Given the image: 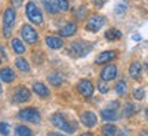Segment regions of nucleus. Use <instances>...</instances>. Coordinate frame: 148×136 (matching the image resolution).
Masks as SVG:
<instances>
[{
    "label": "nucleus",
    "mask_w": 148,
    "mask_h": 136,
    "mask_svg": "<svg viewBox=\"0 0 148 136\" xmlns=\"http://www.w3.org/2000/svg\"><path fill=\"white\" fill-rule=\"evenodd\" d=\"M0 132H1V135L3 136H7L8 135V132H10V126H8V124L7 122H1V125H0Z\"/></svg>",
    "instance_id": "30"
},
{
    "label": "nucleus",
    "mask_w": 148,
    "mask_h": 136,
    "mask_svg": "<svg viewBox=\"0 0 148 136\" xmlns=\"http://www.w3.org/2000/svg\"><path fill=\"white\" fill-rule=\"evenodd\" d=\"M22 3H23V0H11V4L14 7H18V8L22 6Z\"/></svg>",
    "instance_id": "32"
},
{
    "label": "nucleus",
    "mask_w": 148,
    "mask_h": 136,
    "mask_svg": "<svg viewBox=\"0 0 148 136\" xmlns=\"http://www.w3.org/2000/svg\"><path fill=\"white\" fill-rule=\"evenodd\" d=\"M116 73H118V68L115 65H107L100 72V79L104 81H111L116 77Z\"/></svg>",
    "instance_id": "10"
},
{
    "label": "nucleus",
    "mask_w": 148,
    "mask_h": 136,
    "mask_svg": "<svg viewBox=\"0 0 148 136\" xmlns=\"http://www.w3.org/2000/svg\"><path fill=\"white\" fill-rule=\"evenodd\" d=\"M0 79L3 83H12L15 80V73L11 68H3L0 72Z\"/></svg>",
    "instance_id": "15"
},
{
    "label": "nucleus",
    "mask_w": 148,
    "mask_h": 136,
    "mask_svg": "<svg viewBox=\"0 0 148 136\" xmlns=\"http://www.w3.org/2000/svg\"><path fill=\"white\" fill-rule=\"evenodd\" d=\"M133 113H134V106H133V103L127 102L126 105L123 106V109H122V114L125 115V117H129V115H132Z\"/></svg>",
    "instance_id": "27"
},
{
    "label": "nucleus",
    "mask_w": 148,
    "mask_h": 136,
    "mask_svg": "<svg viewBox=\"0 0 148 136\" xmlns=\"http://www.w3.org/2000/svg\"><path fill=\"white\" fill-rule=\"evenodd\" d=\"M92 1H93L97 7H103V4H106L107 0H92Z\"/></svg>",
    "instance_id": "34"
},
{
    "label": "nucleus",
    "mask_w": 148,
    "mask_h": 136,
    "mask_svg": "<svg viewBox=\"0 0 148 136\" xmlns=\"http://www.w3.org/2000/svg\"><path fill=\"white\" fill-rule=\"evenodd\" d=\"M21 36L22 39L27 43V44H34L37 43L38 40V35H37V32L33 29V26H30L29 23H25L23 26H22V30H21Z\"/></svg>",
    "instance_id": "7"
},
{
    "label": "nucleus",
    "mask_w": 148,
    "mask_h": 136,
    "mask_svg": "<svg viewBox=\"0 0 148 136\" xmlns=\"http://www.w3.org/2000/svg\"><path fill=\"white\" fill-rule=\"evenodd\" d=\"M145 68H147V70H148V63H145Z\"/></svg>",
    "instance_id": "39"
},
{
    "label": "nucleus",
    "mask_w": 148,
    "mask_h": 136,
    "mask_svg": "<svg viewBox=\"0 0 148 136\" xmlns=\"http://www.w3.org/2000/svg\"><path fill=\"white\" fill-rule=\"evenodd\" d=\"M26 17L29 18V21L36 23V25L42 23V14L34 1H29L26 4Z\"/></svg>",
    "instance_id": "4"
},
{
    "label": "nucleus",
    "mask_w": 148,
    "mask_h": 136,
    "mask_svg": "<svg viewBox=\"0 0 148 136\" xmlns=\"http://www.w3.org/2000/svg\"><path fill=\"white\" fill-rule=\"evenodd\" d=\"M7 59V57H5V50H4V47L1 46V61H5Z\"/></svg>",
    "instance_id": "35"
},
{
    "label": "nucleus",
    "mask_w": 148,
    "mask_h": 136,
    "mask_svg": "<svg viewBox=\"0 0 148 136\" xmlns=\"http://www.w3.org/2000/svg\"><path fill=\"white\" fill-rule=\"evenodd\" d=\"M118 107H119V102H115V100H114V102H110V106H108V109L116 110Z\"/></svg>",
    "instance_id": "33"
},
{
    "label": "nucleus",
    "mask_w": 148,
    "mask_h": 136,
    "mask_svg": "<svg viewBox=\"0 0 148 136\" xmlns=\"http://www.w3.org/2000/svg\"><path fill=\"white\" fill-rule=\"evenodd\" d=\"M92 50V46L86 41H74L70 44L69 47V54L73 58H82L85 55H88Z\"/></svg>",
    "instance_id": "1"
},
{
    "label": "nucleus",
    "mask_w": 148,
    "mask_h": 136,
    "mask_svg": "<svg viewBox=\"0 0 148 136\" xmlns=\"http://www.w3.org/2000/svg\"><path fill=\"white\" fill-rule=\"evenodd\" d=\"M15 135L16 136H30L32 135V131L25 125H19L15 128Z\"/></svg>",
    "instance_id": "25"
},
{
    "label": "nucleus",
    "mask_w": 148,
    "mask_h": 136,
    "mask_svg": "<svg viewBox=\"0 0 148 136\" xmlns=\"http://www.w3.org/2000/svg\"><path fill=\"white\" fill-rule=\"evenodd\" d=\"M116 57H118V54L115 51H103V52H100L96 57L95 63L96 65H104V63H108L111 61H114Z\"/></svg>",
    "instance_id": "11"
},
{
    "label": "nucleus",
    "mask_w": 148,
    "mask_h": 136,
    "mask_svg": "<svg viewBox=\"0 0 148 136\" xmlns=\"http://www.w3.org/2000/svg\"><path fill=\"white\" fill-rule=\"evenodd\" d=\"M77 91L79 92L81 96H84V98H90V96L93 95V84L86 79L79 80V83L77 84Z\"/></svg>",
    "instance_id": "8"
},
{
    "label": "nucleus",
    "mask_w": 148,
    "mask_h": 136,
    "mask_svg": "<svg viewBox=\"0 0 148 136\" xmlns=\"http://www.w3.org/2000/svg\"><path fill=\"white\" fill-rule=\"evenodd\" d=\"M145 115H147V118H148V109L145 110Z\"/></svg>",
    "instance_id": "38"
},
{
    "label": "nucleus",
    "mask_w": 148,
    "mask_h": 136,
    "mask_svg": "<svg viewBox=\"0 0 148 136\" xmlns=\"http://www.w3.org/2000/svg\"><path fill=\"white\" fill-rule=\"evenodd\" d=\"M104 23H106V17L97 15V14H96V15H92L89 19H88L85 28H86V30L96 33V32H99L101 28L104 26Z\"/></svg>",
    "instance_id": "5"
},
{
    "label": "nucleus",
    "mask_w": 148,
    "mask_h": 136,
    "mask_svg": "<svg viewBox=\"0 0 148 136\" xmlns=\"http://www.w3.org/2000/svg\"><path fill=\"white\" fill-rule=\"evenodd\" d=\"M133 40H136V41H140V40H141V36H140V35H133Z\"/></svg>",
    "instance_id": "37"
},
{
    "label": "nucleus",
    "mask_w": 148,
    "mask_h": 136,
    "mask_svg": "<svg viewBox=\"0 0 148 136\" xmlns=\"http://www.w3.org/2000/svg\"><path fill=\"white\" fill-rule=\"evenodd\" d=\"M81 122L86 128H93L97 124V117L93 111H85L84 114L81 115Z\"/></svg>",
    "instance_id": "12"
},
{
    "label": "nucleus",
    "mask_w": 148,
    "mask_h": 136,
    "mask_svg": "<svg viewBox=\"0 0 148 136\" xmlns=\"http://www.w3.org/2000/svg\"><path fill=\"white\" fill-rule=\"evenodd\" d=\"M115 11L116 12H123V11H125V4H121L118 8H115Z\"/></svg>",
    "instance_id": "36"
},
{
    "label": "nucleus",
    "mask_w": 148,
    "mask_h": 136,
    "mask_svg": "<svg viewBox=\"0 0 148 136\" xmlns=\"http://www.w3.org/2000/svg\"><path fill=\"white\" fill-rule=\"evenodd\" d=\"M48 81L52 84V85H55V87H59L64 81V77L60 73H52L48 76Z\"/></svg>",
    "instance_id": "22"
},
{
    "label": "nucleus",
    "mask_w": 148,
    "mask_h": 136,
    "mask_svg": "<svg viewBox=\"0 0 148 136\" xmlns=\"http://www.w3.org/2000/svg\"><path fill=\"white\" fill-rule=\"evenodd\" d=\"M3 22H4V36L10 37L11 35V28L15 22V10L14 8H5L4 15H3Z\"/></svg>",
    "instance_id": "6"
},
{
    "label": "nucleus",
    "mask_w": 148,
    "mask_h": 136,
    "mask_svg": "<svg viewBox=\"0 0 148 136\" xmlns=\"http://www.w3.org/2000/svg\"><path fill=\"white\" fill-rule=\"evenodd\" d=\"M101 133L106 136H112L116 133V126L115 125H111V124H108V125H104L103 128H101Z\"/></svg>",
    "instance_id": "26"
},
{
    "label": "nucleus",
    "mask_w": 148,
    "mask_h": 136,
    "mask_svg": "<svg viewBox=\"0 0 148 136\" xmlns=\"http://www.w3.org/2000/svg\"><path fill=\"white\" fill-rule=\"evenodd\" d=\"M115 92L119 96H125L127 92V84L125 80H121V81H118L115 85Z\"/></svg>",
    "instance_id": "24"
},
{
    "label": "nucleus",
    "mask_w": 148,
    "mask_h": 136,
    "mask_svg": "<svg viewBox=\"0 0 148 136\" xmlns=\"http://www.w3.org/2000/svg\"><path fill=\"white\" fill-rule=\"evenodd\" d=\"M42 6H44V8L49 12V14H56L60 8H59L58 3H55L53 0H41Z\"/></svg>",
    "instance_id": "18"
},
{
    "label": "nucleus",
    "mask_w": 148,
    "mask_h": 136,
    "mask_svg": "<svg viewBox=\"0 0 148 136\" xmlns=\"http://www.w3.org/2000/svg\"><path fill=\"white\" fill-rule=\"evenodd\" d=\"M52 124L58 129H60L62 132H66V133H74L75 132V126L71 125V122L67 121V118L62 113H56V114L52 115Z\"/></svg>",
    "instance_id": "2"
},
{
    "label": "nucleus",
    "mask_w": 148,
    "mask_h": 136,
    "mask_svg": "<svg viewBox=\"0 0 148 136\" xmlns=\"http://www.w3.org/2000/svg\"><path fill=\"white\" fill-rule=\"evenodd\" d=\"M75 32H77V25L74 22H69L59 30V35H60V37H70L73 36Z\"/></svg>",
    "instance_id": "14"
},
{
    "label": "nucleus",
    "mask_w": 148,
    "mask_h": 136,
    "mask_svg": "<svg viewBox=\"0 0 148 136\" xmlns=\"http://www.w3.org/2000/svg\"><path fill=\"white\" fill-rule=\"evenodd\" d=\"M33 92H34V94H37L40 98H47L48 95H49L48 88L42 83H40V81H37V83L33 84Z\"/></svg>",
    "instance_id": "16"
},
{
    "label": "nucleus",
    "mask_w": 148,
    "mask_h": 136,
    "mask_svg": "<svg viewBox=\"0 0 148 136\" xmlns=\"http://www.w3.org/2000/svg\"><path fill=\"white\" fill-rule=\"evenodd\" d=\"M45 44L52 50H59V48L63 47V41L58 36H47L45 37Z\"/></svg>",
    "instance_id": "13"
},
{
    "label": "nucleus",
    "mask_w": 148,
    "mask_h": 136,
    "mask_svg": "<svg viewBox=\"0 0 148 136\" xmlns=\"http://www.w3.org/2000/svg\"><path fill=\"white\" fill-rule=\"evenodd\" d=\"M133 96H134V98H136V99H143L144 98V89L143 88H138V89H136V91H134V94H133Z\"/></svg>",
    "instance_id": "31"
},
{
    "label": "nucleus",
    "mask_w": 148,
    "mask_h": 136,
    "mask_svg": "<svg viewBox=\"0 0 148 136\" xmlns=\"http://www.w3.org/2000/svg\"><path fill=\"white\" fill-rule=\"evenodd\" d=\"M97 89L100 91L101 94H107L108 92V85H107V81H104V80H101L97 83Z\"/></svg>",
    "instance_id": "28"
},
{
    "label": "nucleus",
    "mask_w": 148,
    "mask_h": 136,
    "mask_svg": "<svg viewBox=\"0 0 148 136\" xmlns=\"http://www.w3.org/2000/svg\"><path fill=\"white\" fill-rule=\"evenodd\" d=\"M15 66L18 68V70H21V72H29L30 70V66H29V62H27L25 58H21V57H18L15 59Z\"/></svg>",
    "instance_id": "21"
},
{
    "label": "nucleus",
    "mask_w": 148,
    "mask_h": 136,
    "mask_svg": "<svg viewBox=\"0 0 148 136\" xmlns=\"http://www.w3.org/2000/svg\"><path fill=\"white\" fill-rule=\"evenodd\" d=\"M129 74H130V77L134 80H137L140 76H141V65L138 62H133L130 65V68H129Z\"/></svg>",
    "instance_id": "19"
},
{
    "label": "nucleus",
    "mask_w": 148,
    "mask_h": 136,
    "mask_svg": "<svg viewBox=\"0 0 148 136\" xmlns=\"http://www.w3.org/2000/svg\"><path fill=\"white\" fill-rule=\"evenodd\" d=\"M18 117L22 121H26V122H33V124H38L41 121V115L38 113V110L34 107H26V109H22L18 113Z\"/></svg>",
    "instance_id": "3"
},
{
    "label": "nucleus",
    "mask_w": 148,
    "mask_h": 136,
    "mask_svg": "<svg viewBox=\"0 0 148 136\" xmlns=\"http://www.w3.org/2000/svg\"><path fill=\"white\" fill-rule=\"evenodd\" d=\"M104 37H106L107 40L112 41V40H118V39H121V37H122V33L119 30L114 29V28H111V29H108V30L104 33Z\"/></svg>",
    "instance_id": "23"
},
{
    "label": "nucleus",
    "mask_w": 148,
    "mask_h": 136,
    "mask_svg": "<svg viewBox=\"0 0 148 136\" xmlns=\"http://www.w3.org/2000/svg\"><path fill=\"white\" fill-rule=\"evenodd\" d=\"M59 8L62 11H67L69 10V0H56Z\"/></svg>",
    "instance_id": "29"
},
{
    "label": "nucleus",
    "mask_w": 148,
    "mask_h": 136,
    "mask_svg": "<svg viewBox=\"0 0 148 136\" xmlns=\"http://www.w3.org/2000/svg\"><path fill=\"white\" fill-rule=\"evenodd\" d=\"M30 99V91L25 87H19L15 89V92L12 95V100L15 103H22V102H26Z\"/></svg>",
    "instance_id": "9"
},
{
    "label": "nucleus",
    "mask_w": 148,
    "mask_h": 136,
    "mask_svg": "<svg viewBox=\"0 0 148 136\" xmlns=\"http://www.w3.org/2000/svg\"><path fill=\"white\" fill-rule=\"evenodd\" d=\"M100 114H101V118H103L104 121H115V120H118L116 110H114V109H108V107H107L106 110H101Z\"/></svg>",
    "instance_id": "17"
},
{
    "label": "nucleus",
    "mask_w": 148,
    "mask_h": 136,
    "mask_svg": "<svg viewBox=\"0 0 148 136\" xmlns=\"http://www.w3.org/2000/svg\"><path fill=\"white\" fill-rule=\"evenodd\" d=\"M11 46H12V50H14V52L18 54V55H21L26 51V48L23 46V43L19 40V39H12V41H11Z\"/></svg>",
    "instance_id": "20"
}]
</instances>
